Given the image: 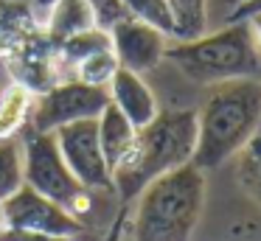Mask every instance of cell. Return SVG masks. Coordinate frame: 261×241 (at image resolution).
Masks as SVG:
<instances>
[{"instance_id":"obj_1","label":"cell","mask_w":261,"mask_h":241,"mask_svg":"<svg viewBox=\"0 0 261 241\" xmlns=\"http://www.w3.org/2000/svg\"><path fill=\"white\" fill-rule=\"evenodd\" d=\"M261 126V82L230 78L211 84L202 110H197V149L191 166L214 171L244 149Z\"/></svg>"},{"instance_id":"obj_2","label":"cell","mask_w":261,"mask_h":241,"mask_svg":"<svg viewBox=\"0 0 261 241\" xmlns=\"http://www.w3.org/2000/svg\"><path fill=\"white\" fill-rule=\"evenodd\" d=\"M197 149V110L158 112L152 123L135 132V140L113 168V191L121 205H129L141 196L160 174L191 163Z\"/></svg>"},{"instance_id":"obj_3","label":"cell","mask_w":261,"mask_h":241,"mask_svg":"<svg viewBox=\"0 0 261 241\" xmlns=\"http://www.w3.org/2000/svg\"><path fill=\"white\" fill-rule=\"evenodd\" d=\"M205 207V171L186 163L160 174L138 196L132 241H191Z\"/></svg>"},{"instance_id":"obj_4","label":"cell","mask_w":261,"mask_h":241,"mask_svg":"<svg viewBox=\"0 0 261 241\" xmlns=\"http://www.w3.org/2000/svg\"><path fill=\"white\" fill-rule=\"evenodd\" d=\"M163 59L174 62L188 78L202 84H219L230 78H258L261 53L247 20L230 22L216 34H205L191 42L166 48Z\"/></svg>"},{"instance_id":"obj_5","label":"cell","mask_w":261,"mask_h":241,"mask_svg":"<svg viewBox=\"0 0 261 241\" xmlns=\"http://www.w3.org/2000/svg\"><path fill=\"white\" fill-rule=\"evenodd\" d=\"M23 182L37 194L68 207L76 219L90 210V191L70 174L54 132L29 129L23 143Z\"/></svg>"},{"instance_id":"obj_6","label":"cell","mask_w":261,"mask_h":241,"mask_svg":"<svg viewBox=\"0 0 261 241\" xmlns=\"http://www.w3.org/2000/svg\"><path fill=\"white\" fill-rule=\"evenodd\" d=\"M110 106V93L104 87H93L79 78H68L51 87L45 95L34 101L29 118V129L34 132H57L76 121L98 118Z\"/></svg>"},{"instance_id":"obj_7","label":"cell","mask_w":261,"mask_h":241,"mask_svg":"<svg viewBox=\"0 0 261 241\" xmlns=\"http://www.w3.org/2000/svg\"><path fill=\"white\" fill-rule=\"evenodd\" d=\"M0 210L6 219V227L12 230L40 233V235H51V238H76L87 230L85 222L76 219L68 207L37 194L25 182L6 202H0Z\"/></svg>"},{"instance_id":"obj_8","label":"cell","mask_w":261,"mask_h":241,"mask_svg":"<svg viewBox=\"0 0 261 241\" xmlns=\"http://www.w3.org/2000/svg\"><path fill=\"white\" fill-rule=\"evenodd\" d=\"M62 160L87 191H113V174L98 143V121H76L54 132Z\"/></svg>"},{"instance_id":"obj_9","label":"cell","mask_w":261,"mask_h":241,"mask_svg":"<svg viewBox=\"0 0 261 241\" xmlns=\"http://www.w3.org/2000/svg\"><path fill=\"white\" fill-rule=\"evenodd\" d=\"M14 84L25 87L31 95H45L51 87L62 82V62H59V45L48 37L45 28H37L12 56L3 59Z\"/></svg>"},{"instance_id":"obj_10","label":"cell","mask_w":261,"mask_h":241,"mask_svg":"<svg viewBox=\"0 0 261 241\" xmlns=\"http://www.w3.org/2000/svg\"><path fill=\"white\" fill-rule=\"evenodd\" d=\"M110 37H113V53L118 56L121 67L132 73H146L158 67V62L166 56V48H169L166 34L138 17L115 22L110 28Z\"/></svg>"},{"instance_id":"obj_11","label":"cell","mask_w":261,"mask_h":241,"mask_svg":"<svg viewBox=\"0 0 261 241\" xmlns=\"http://www.w3.org/2000/svg\"><path fill=\"white\" fill-rule=\"evenodd\" d=\"M107 93H110V104L135 129H143L146 123H152L160 112L158 98L149 90V84L141 78V73H132L126 67H118V73L113 76Z\"/></svg>"},{"instance_id":"obj_12","label":"cell","mask_w":261,"mask_h":241,"mask_svg":"<svg viewBox=\"0 0 261 241\" xmlns=\"http://www.w3.org/2000/svg\"><path fill=\"white\" fill-rule=\"evenodd\" d=\"M40 28L34 6L25 0H0V62L12 56Z\"/></svg>"},{"instance_id":"obj_13","label":"cell","mask_w":261,"mask_h":241,"mask_svg":"<svg viewBox=\"0 0 261 241\" xmlns=\"http://www.w3.org/2000/svg\"><path fill=\"white\" fill-rule=\"evenodd\" d=\"M42 28L59 45L68 37H73V34L96 28V20H93V11L87 6V0H57L51 6V11L45 14V20H42Z\"/></svg>"},{"instance_id":"obj_14","label":"cell","mask_w":261,"mask_h":241,"mask_svg":"<svg viewBox=\"0 0 261 241\" xmlns=\"http://www.w3.org/2000/svg\"><path fill=\"white\" fill-rule=\"evenodd\" d=\"M96 121H98V143H101V151H104V160H107L110 174H113V168L118 166L121 157L126 154V149L132 146L138 129L132 126L113 104H110Z\"/></svg>"},{"instance_id":"obj_15","label":"cell","mask_w":261,"mask_h":241,"mask_svg":"<svg viewBox=\"0 0 261 241\" xmlns=\"http://www.w3.org/2000/svg\"><path fill=\"white\" fill-rule=\"evenodd\" d=\"M34 101L37 95H31L25 87H20L14 82L0 87V140L14 138L23 126H29Z\"/></svg>"},{"instance_id":"obj_16","label":"cell","mask_w":261,"mask_h":241,"mask_svg":"<svg viewBox=\"0 0 261 241\" xmlns=\"http://www.w3.org/2000/svg\"><path fill=\"white\" fill-rule=\"evenodd\" d=\"M166 6L171 14V37H177V42L205 37V0H166Z\"/></svg>"},{"instance_id":"obj_17","label":"cell","mask_w":261,"mask_h":241,"mask_svg":"<svg viewBox=\"0 0 261 241\" xmlns=\"http://www.w3.org/2000/svg\"><path fill=\"white\" fill-rule=\"evenodd\" d=\"M113 48V37L104 28H87L73 37H68L65 42H59V62L62 67H76L79 62H85L87 56L101 53V50Z\"/></svg>"},{"instance_id":"obj_18","label":"cell","mask_w":261,"mask_h":241,"mask_svg":"<svg viewBox=\"0 0 261 241\" xmlns=\"http://www.w3.org/2000/svg\"><path fill=\"white\" fill-rule=\"evenodd\" d=\"M23 185V146L14 138L0 140V202Z\"/></svg>"},{"instance_id":"obj_19","label":"cell","mask_w":261,"mask_h":241,"mask_svg":"<svg viewBox=\"0 0 261 241\" xmlns=\"http://www.w3.org/2000/svg\"><path fill=\"white\" fill-rule=\"evenodd\" d=\"M239 179H242L244 191L255 202H261V126L239 151Z\"/></svg>"},{"instance_id":"obj_20","label":"cell","mask_w":261,"mask_h":241,"mask_svg":"<svg viewBox=\"0 0 261 241\" xmlns=\"http://www.w3.org/2000/svg\"><path fill=\"white\" fill-rule=\"evenodd\" d=\"M118 67H121V62H118V56L113 53V48H110V50H101V53L87 56V59L79 62L73 70H76V78H79V82L107 90L110 82H113V76L118 73Z\"/></svg>"},{"instance_id":"obj_21","label":"cell","mask_w":261,"mask_h":241,"mask_svg":"<svg viewBox=\"0 0 261 241\" xmlns=\"http://www.w3.org/2000/svg\"><path fill=\"white\" fill-rule=\"evenodd\" d=\"M121 3L129 11V17H138V20L154 25L158 31L171 34V14L166 0H121Z\"/></svg>"},{"instance_id":"obj_22","label":"cell","mask_w":261,"mask_h":241,"mask_svg":"<svg viewBox=\"0 0 261 241\" xmlns=\"http://www.w3.org/2000/svg\"><path fill=\"white\" fill-rule=\"evenodd\" d=\"M87 6H90V11H93L96 28H104V31H110L115 22L129 17V11L124 9L121 0H87Z\"/></svg>"},{"instance_id":"obj_23","label":"cell","mask_w":261,"mask_h":241,"mask_svg":"<svg viewBox=\"0 0 261 241\" xmlns=\"http://www.w3.org/2000/svg\"><path fill=\"white\" fill-rule=\"evenodd\" d=\"M0 241H70V238H51V235H40V233H25V230L3 227V230H0Z\"/></svg>"},{"instance_id":"obj_24","label":"cell","mask_w":261,"mask_h":241,"mask_svg":"<svg viewBox=\"0 0 261 241\" xmlns=\"http://www.w3.org/2000/svg\"><path fill=\"white\" fill-rule=\"evenodd\" d=\"M253 14H261V0H244V3L233 6V11H230L227 20H230V22H242V20H250Z\"/></svg>"},{"instance_id":"obj_25","label":"cell","mask_w":261,"mask_h":241,"mask_svg":"<svg viewBox=\"0 0 261 241\" xmlns=\"http://www.w3.org/2000/svg\"><path fill=\"white\" fill-rule=\"evenodd\" d=\"M54 3H57V0H31V6H34V14H37V20H40V14H48ZM42 20H45V17H42ZM40 25H42V22H40Z\"/></svg>"},{"instance_id":"obj_26","label":"cell","mask_w":261,"mask_h":241,"mask_svg":"<svg viewBox=\"0 0 261 241\" xmlns=\"http://www.w3.org/2000/svg\"><path fill=\"white\" fill-rule=\"evenodd\" d=\"M250 28H253V37H255V45H258V53H261V14H253L250 17Z\"/></svg>"},{"instance_id":"obj_27","label":"cell","mask_w":261,"mask_h":241,"mask_svg":"<svg viewBox=\"0 0 261 241\" xmlns=\"http://www.w3.org/2000/svg\"><path fill=\"white\" fill-rule=\"evenodd\" d=\"M6 227V219H3V210H0V230Z\"/></svg>"},{"instance_id":"obj_28","label":"cell","mask_w":261,"mask_h":241,"mask_svg":"<svg viewBox=\"0 0 261 241\" xmlns=\"http://www.w3.org/2000/svg\"><path fill=\"white\" fill-rule=\"evenodd\" d=\"M230 3H233V6H239V3H244V0H230Z\"/></svg>"},{"instance_id":"obj_29","label":"cell","mask_w":261,"mask_h":241,"mask_svg":"<svg viewBox=\"0 0 261 241\" xmlns=\"http://www.w3.org/2000/svg\"><path fill=\"white\" fill-rule=\"evenodd\" d=\"M70 241H73V238H70Z\"/></svg>"}]
</instances>
